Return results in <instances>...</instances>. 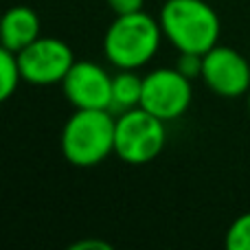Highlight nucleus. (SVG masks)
Here are the masks:
<instances>
[{"instance_id": "obj_1", "label": "nucleus", "mask_w": 250, "mask_h": 250, "mask_svg": "<svg viewBox=\"0 0 250 250\" xmlns=\"http://www.w3.org/2000/svg\"><path fill=\"white\" fill-rule=\"evenodd\" d=\"M165 35L145 9L117 16L104 35V55L117 70H141L158 55Z\"/></svg>"}, {"instance_id": "obj_2", "label": "nucleus", "mask_w": 250, "mask_h": 250, "mask_svg": "<svg viewBox=\"0 0 250 250\" xmlns=\"http://www.w3.org/2000/svg\"><path fill=\"white\" fill-rule=\"evenodd\" d=\"M158 22L165 40L178 53L204 55L220 44L222 22L207 0H165Z\"/></svg>"}, {"instance_id": "obj_3", "label": "nucleus", "mask_w": 250, "mask_h": 250, "mask_svg": "<svg viewBox=\"0 0 250 250\" xmlns=\"http://www.w3.org/2000/svg\"><path fill=\"white\" fill-rule=\"evenodd\" d=\"M114 127L117 114L112 110H75L60 136L64 160L79 169L105 163L114 154Z\"/></svg>"}, {"instance_id": "obj_4", "label": "nucleus", "mask_w": 250, "mask_h": 250, "mask_svg": "<svg viewBox=\"0 0 250 250\" xmlns=\"http://www.w3.org/2000/svg\"><path fill=\"white\" fill-rule=\"evenodd\" d=\"M167 145L165 121L147 112L145 108H132L117 114L114 127V156L125 165H147L163 154Z\"/></svg>"}, {"instance_id": "obj_5", "label": "nucleus", "mask_w": 250, "mask_h": 250, "mask_svg": "<svg viewBox=\"0 0 250 250\" xmlns=\"http://www.w3.org/2000/svg\"><path fill=\"white\" fill-rule=\"evenodd\" d=\"M193 101V79L176 66H160L143 75L141 108L163 119L165 123L185 117Z\"/></svg>"}, {"instance_id": "obj_6", "label": "nucleus", "mask_w": 250, "mask_h": 250, "mask_svg": "<svg viewBox=\"0 0 250 250\" xmlns=\"http://www.w3.org/2000/svg\"><path fill=\"white\" fill-rule=\"evenodd\" d=\"M75 53L68 42L62 38H44L40 35L35 42L18 53L22 82L31 86H55L62 83L68 70L75 64Z\"/></svg>"}, {"instance_id": "obj_7", "label": "nucleus", "mask_w": 250, "mask_h": 250, "mask_svg": "<svg viewBox=\"0 0 250 250\" xmlns=\"http://www.w3.org/2000/svg\"><path fill=\"white\" fill-rule=\"evenodd\" d=\"M202 83L222 99H239L250 90V62L237 48L213 46L202 55Z\"/></svg>"}, {"instance_id": "obj_8", "label": "nucleus", "mask_w": 250, "mask_h": 250, "mask_svg": "<svg viewBox=\"0 0 250 250\" xmlns=\"http://www.w3.org/2000/svg\"><path fill=\"white\" fill-rule=\"evenodd\" d=\"M112 77L97 62L77 60L60 86L75 110H110Z\"/></svg>"}, {"instance_id": "obj_9", "label": "nucleus", "mask_w": 250, "mask_h": 250, "mask_svg": "<svg viewBox=\"0 0 250 250\" xmlns=\"http://www.w3.org/2000/svg\"><path fill=\"white\" fill-rule=\"evenodd\" d=\"M40 31H42V24L35 9L26 4H16L4 13L2 24H0V40L4 48L20 53L22 48H26L40 38Z\"/></svg>"}, {"instance_id": "obj_10", "label": "nucleus", "mask_w": 250, "mask_h": 250, "mask_svg": "<svg viewBox=\"0 0 250 250\" xmlns=\"http://www.w3.org/2000/svg\"><path fill=\"white\" fill-rule=\"evenodd\" d=\"M143 95V77L138 70H119L112 77V101H110V110L114 114L127 112L132 108L141 105Z\"/></svg>"}, {"instance_id": "obj_11", "label": "nucleus", "mask_w": 250, "mask_h": 250, "mask_svg": "<svg viewBox=\"0 0 250 250\" xmlns=\"http://www.w3.org/2000/svg\"><path fill=\"white\" fill-rule=\"evenodd\" d=\"M22 82L20 64H18V53L9 48H0V101H7L16 95L18 86Z\"/></svg>"}, {"instance_id": "obj_12", "label": "nucleus", "mask_w": 250, "mask_h": 250, "mask_svg": "<svg viewBox=\"0 0 250 250\" xmlns=\"http://www.w3.org/2000/svg\"><path fill=\"white\" fill-rule=\"evenodd\" d=\"M224 246L229 250H250V211L233 220L226 230Z\"/></svg>"}, {"instance_id": "obj_13", "label": "nucleus", "mask_w": 250, "mask_h": 250, "mask_svg": "<svg viewBox=\"0 0 250 250\" xmlns=\"http://www.w3.org/2000/svg\"><path fill=\"white\" fill-rule=\"evenodd\" d=\"M176 68L182 75H187L189 79H200L202 75V55H195V53H178V62Z\"/></svg>"}, {"instance_id": "obj_14", "label": "nucleus", "mask_w": 250, "mask_h": 250, "mask_svg": "<svg viewBox=\"0 0 250 250\" xmlns=\"http://www.w3.org/2000/svg\"><path fill=\"white\" fill-rule=\"evenodd\" d=\"M108 7L114 11V16H123V13H134L141 11L145 0H105Z\"/></svg>"}, {"instance_id": "obj_15", "label": "nucleus", "mask_w": 250, "mask_h": 250, "mask_svg": "<svg viewBox=\"0 0 250 250\" xmlns=\"http://www.w3.org/2000/svg\"><path fill=\"white\" fill-rule=\"evenodd\" d=\"M68 250H112V244L105 242V239L88 237V239H79V242L70 244Z\"/></svg>"}, {"instance_id": "obj_16", "label": "nucleus", "mask_w": 250, "mask_h": 250, "mask_svg": "<svg viewBox=\"0 0 250 250\" xmlns=\"http://www.w3.org/2000/svg\"><path fill=\"white\" fill-rule=\"evenodd\" d=\"M246 108H248V114H250V90H248V95H246Z\"/></svg>"}]
</instances>
